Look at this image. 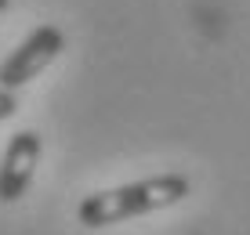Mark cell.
I'll list each match as a JSON object with an SVG mask.
<instances>
[{"label": "cell", "mask_w": 250, "mask_h": 235, "mask_svg": "<svg viewBox=\"0 0 250 235\" xmlns=\"http://www.w3.org/2000/svg\"><path fill=\"white\" fill-rule=\"evenodd\" d=\"M62 51H65V33L58 29V25H37V29L0 62V87H7V91L25 87L29 80H37Z\"/></svg>", "instance_id": "2"}, {"label": "cell", "mask_w": 250, "mask_h": 235, "mask_svg": "<svg viewBox=\"0 0 250 235\" xmlns=\"http://www.w3.org/2000/svg\"><path fill=\"white\" fill-rule=\"evenodd\" d=\"M40 159V134L37 130H15L0 159V203H19L29 192L33 174Z\"/></svg>", "instance_id": "3"}, {"label": "cell", "mask_w": 250, "mask_h": 235, "mask_svg": "<svg viewBox=\"0 0 250 235\" xmlns=\"http://www.w3.org/2000/svg\"><path fill=\"white\" fill-rule=\"evenodd\" d=\"M188 192H192V181L185 174H156V177H145V181H131V185H116L105 192L83 196V203L76 206V221L83 228H109V224H124L134 217L178 206Z\"/></svg>", "instance_id": "1"}, {"label": "cell", "mask_w": 250, "mask_h": 235, "mask_svg": "<svg viewBox=\"0 0 250 235\" xmlns=\"http://www.w3.org/2000/svg\"><path fill=\"white\" fill-rule=\"evenodd\" d=\"M7 7H11V0H0V15H4V11H7Z\"/></svg>", "instance_id": "5"}, {"label": "cell", "mask_w": 250, "mask_h": 235, "mask_svg": "<svg viewBox=\"0 0 250 235\" xmlns=\"http://www.w3.org/2000/svg\"><path fill=\"white\" fill-rule=\"evenodd\" d=\"M15 112H19V98H15V91L0 87V119H11Z\"/></svg>", "instance_id": "4"}]
</instances>
